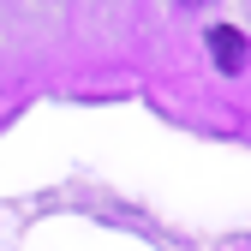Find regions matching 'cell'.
Returning a JSON list of instances; mask_svg holds the SVG:
<instances>
[{
    "instance_id": "6da1fadb",
    "label": "cell",
    "mask_w": 251,
    "mask_h": 251,
    "mask_svg": "<svg viewBox=\"0 0 251 251\" xmlns=\"http://www.w3.org/2000/svg\"><path fill=\"white\" fill-rule=\"evenodd\" d=\"M209 60H215L222 72H239V66H245V36L227 30V24H215V30H209Z\"/></svg>"
},
{
    "instance_id": "7a4b0ae2",
    "label": "cell",
    "mask_w": 251,
    "mask_h": 251,
    "mask_svg": "<svg viewBox=\"0 0 251 251\" xmlns=\"http://www.w3.org/2000/svg\"><path fill=\"white\" fill-rule=\"evenodd\" d=\"M179 6H203V0H179Z\"/></svg>"
}]
</instances>
